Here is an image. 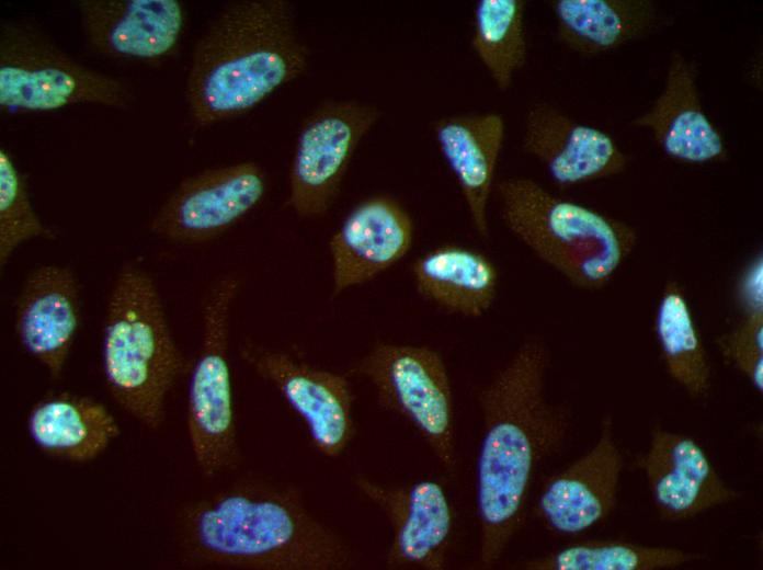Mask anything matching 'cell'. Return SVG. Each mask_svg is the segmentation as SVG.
I'll list each match as a JSON object with an SVG mask.
<instances>
[{"label":"cell","mask_w":763,"mask_h":570,"mask_svg":"<svg viewBox=\"0 0 763 570\" xmlns=\"http://www.w3.org/2000/svg\"><path fill=\"white\" fill-rule=\"evenodd\" d=\"M549 358L539 339L525 340L478 396L483 432L476 506L479 560L486 568L498 562L522 527L535 474L570 430V410L546 397Z\"/></svg>","instance_id":"cell-1"},{"label":"cell","mask_w":763,"mask_h":570,"mask_svg":"<svg viewBox=\"0 0 763 570\" xmlns=\"http://www.w3.org/2000/svg\"><path fill=\"white\" fill-rule=\"evenodd\" d=\"M181 522L183 549L198 565L252 570L352 565L346 544L287 487L243 482L192 504Z\"/></svg>","instance_id":"cell-2"},{"label":"cell","mask_w":763,"mask_h":570,"mask_svg":"<svg viewBox=\"0 0 763 570\" xmlns=\"http://www.w3.org/2000/svg\"><path fill=\"white\" fill-rule=\"evenodd\" d=\"M308 49L284 0H243L225 7L195 45L186 101L196 126L243 114L299 77Z\"/></svg>","instance_id":"cell-3"},{"label":"cell","mask_w":763,"mask_h":570,"mask_svg":"<svg viewBox=\"0 0 763 570\" xmlns=\"http://www.w3.org/2000/svg\"><path fill=\"white\" fill-rule=\"evenodd\" d=\"M102 362L109 392L117 404L150 430L166 415L168 394L186 372L157 287L134 265L119 272L104 323Z\"/></svg>","instance_id":"cell-4"},{"label":"cell","mask_w":763,"mask_h":570,"mask_svg":"<svg viewBox=\"0 0 763 570\" xmlns=\"http://www.w3.org/2000/svg\"><path fill=\"white\" fill-rule=\"evenodd\" d=\"M494 192L508 229L579 288L606 286L637 244L629 224L557 196L532 179H503Z\"/></svg>","instance_id":"cell-5"},{"label":"cell","mask_w":763,"mask_h":570,"mask_svg":"<svg viewBox=\"0 0 763 570\" xmlns=\"http://www.w3.org/2000/svg\"><path fill=\"white\" fill-rule=\"evenodd\" d=\"M132 101L126 82L78 62L34 24L22 20L2 24V109L47 112L82 103L126 107Z\"/></svg>","instance_id":"cell-6"},{"label":"cell","mask_w":763,"mask_h":570,"mask_svg":"<svg viewBox=\"0 0 763 570\" xmlns=\"http://www.w3.org/2000/svg\"><path fill=\"white\" fill-rule=\"evenodd\" d=\"M237 290L234 277H223L209 292L202 347L189 384V437L195 463L207 477L230 469L239 458L228 362L229 317Z\"/></svg>","instance_id":"cell-7"},{"label":"cell","mask_w":763,"mask_h":570,"mask_svg":"<svg viewBox=\"0 0 763 570\" xmlns=\"http://www.w3.org/2000/svg\"><path fill=\"white\" fill-rule=\"evenodd\" d=\"M354 372L369 381L384 408L419 433L446 470L454 469L453 396L437 352L428 346L379 343L358 361Z\"/></svg>","instance_id":"cell-8"},{"label":"cell","mask_w":763,"mask_h":570,"mask_svg":"<svg viewBox=\"0 0 763 570\" xmlns=\"http://www.w3.org/2000/svg\"><path fill=\"white\" fill-rule=\"evenodd\" d=\"M379 111L357 101H331L305 121L289 172L288 203L304 218L327 213L360 141Z\"/></svg>","instance_id":"cell-9"},{"label":"cell","mask_w":763,"mask_h":570,"mask_svg":"<svg viewBox=\"0 0 763 570\" xmlns=\"http://www.w3.org/2000/svg\"><path fill=\"white\" fill-rule=\"evenodd\" d=\"M265 187L264 171L255 162L205 170L180 183L156 213L151 230L181 243L213 239L248 214Z\"/></svg>","instance_id":"cell-10"},{"label":"cell","mask_w":763,"mask_h":570,"mask_svg":"<svg viewBox=\"0 0 763 570\" xmlns=\"http://www.w3.org/2000/svg\"><path fill=\"white\" fill-rule=\"evenodd\" d=\"M355 486L390 524L388 568L442 570L447 566L454 512L440 482L422 479L390 486L358 477Z\"/></svg>","instance_id":"cell-11"},{"label":"cell","mask_w":763,"mask_h":570,"mask_svg":"<svg viewBox=\"0 0 763 570\" xmlns=\"http://www.w3.org/2000/svg\"><path fill=\"white\" fill-rule=\"evenodd\" d=\"M242 357L259 376L275 386L305 423L320 454L335 458L346 449L354 435V421L353 394L344 376L252 344L243 346Z\"/></svg>","instance_id":"cell-12"},{"label":"cell","mask_w":763,"mask_h":570,"mask_svg":"<svg viewBox=\"0 0 763 570\" xmlns=\"http://www.w3.org/2000/svg\"><path fill=\"white\" fill-rule=\"evenodd\" d=\"M622 469L612 417L606 415L595 445L546 479L535 502V515L557 535L573 536L591 529L614 511Z\"/></svg>","instance_id":"cell-13"},{"label":"cell","mask_w":763,"mask_h":570,"mask_svg":"<svg viewBox=\"0 0 763 570\" xmlns=\"http://www.w3.org/2000/svg\"><path fill=\"white\" fill-rule=\"evenodd\" d=\"M635 465L644 472L661 520L675 523L740 497L716 471L691 436L653 428L648 449Z\"/></svg>","instance_id":"cell-14"},{"label":"cell","mask_w":763,"mask_h":570,"mask_svg":"<svg viewBox=\"0 0 763 570\" xmlns=\"http://www.w3.org/2000/svg\"><path fill=\"white\" fill-rule=\"evenodd\" d=\"M523 148L561 187L618 175L629 162L606 133L573 121L548 103H536L527 111Z\"/></svg>","instance_id":"cell-15"},{"label":"cell","mask_w":763,"mask_h":570,"mask_svg":"<svg viewBox=\"0 0 763 570\" xmlns=\"http://www.w3.org/2000/svg\"><path fill=\"white\" fill-rule=\"evenodd\" d=\"M412 240V219L396 198L362 201L330 239L333 293L375 278L407 255Z\"/></svg>","instance_id":"cell-16"},{"label":"cell","mask_w":763,"mask_h":570,"mask_svg":"<svg viewBox=\"0 0 763 570\" xmlns=\"http://www.w3.org/2000/svg\"><path fill=\"white\" fill-rule=\"evenodd\" d=\"M78 9L89 44L116 58L152 61L169 56L185 23L178 0H82Z\"/></svg>","instance_id":"cell-17"},{"label":"cell","mask_w":763,"mask_h":570,"mask_svg":"<svg viewBox=\"0 0 763 570\" xmlns=\"http://www.w3.org/2000/svg\"><path fill=\"white\" fill-rule=\"evenodd\" d=\"M696 78V64L674 50L661 93L647 112L633 119V125L649 130L668 157L705 164L725 160L727 149L720 132L704 111Z\"/></svg>","instance_id":"cell-18"},{"label":"cell","mask_w":763,"mask_h":570,"mask_svg":"<svg viewBox=\"0 0 763 570\" xmlns=\"http://www.w3.org/2000/svg\"><path fill=\"white\" fill-rule=\"evenodd\" d=\"M14 327L23 349L60 376L80 320L78 282L68 267L44 265L25 280L15 305Z\"/></svg>","instance_id":"cell-19"},{"label":"cell","mask_w":763,"mask_h":570,"mask_svg":"<svg viewBox=\"0 0 763 570\" xmlns=\"http://www.w3.org/2000/svg\"><path fill=\"white\" fill-rule=\"evenodd\" d=\"M504 133V121L497 113L449 116L434 125L440 151L481 237L488 236L487 207Z\"/></svg>","instance_id":"cell-20"},{"label":"cell","mask_w":763,"mask_h":570,"mask_svg":"<svg viewBox=\"0 0 763 570\" xmlns=\"http://www.w3.org/2000/svg\"><path fill=\"white\" fill-rule=\"evenodd\" d=\"M558 41L582 55L616 50L657 31L664 14L649 0H556Z\"/></svg>","instance_id":"cell-21"},{"label":"cell","mask_w":763,"mask_h":570,"mask_svg":"<svg viewBox=\"0 0 763 570\" xmlns=\"http://www.w3.org/2000/svg\"><path fill=\"white\" fill-rule=\"evenodd\" d=\"M412 277L422 298L456 316H482L497 295L494 264L481 252L460 246H440L422 254L412 264Z\"/></svg>","instance_id":"cell-22"},{"label":"cell","mask_w":763,"mask_h":570,"mask_svg":"<svg viewBox=\"0 0 763 570\" xmlns=\"http://www.w3.org/2000/svg\"><path fill=\"white\" fill-rule=\"evenodd\" d=\"M30 436L49 456L83 464L119 435L114 415L98 400L59 394L37 402L27 418Z\"/></svg>","instance_id":"cell-23"},{"label":"cell","mask_w":763,"mask_h":570,"mask_svg":"<svg viewBox=\"0 0 763 570\" xmlns=\"http://www.w3.org/2000/svg\"><path fill=\"white\" fill-rule=\"evenodd\" d=\"M654 332L665 371L692 398H704L711 369L684 288L669 281L660 295Z\"/></svg>","instance_id":"cell-24"},{"label":"cell","mask_w":763,"mask_h":570,"mask_svg":"<svg viewBox=\"0 0 763 570\" xmlns=\"http://www.w3.org/2000/svg\"><path fill=\"white\" fill-rule=\"evenodd\" d=\"M701 556L679 548L593 540L563 546L515 565L523 570H661L676 568Z\"/></svg>","instance_id":"cell-25"},{"label":"cell","mask_w":763,"mask_h":570,"mask_svg":"<svg viewBox=\"0 0 763 570\" xmlns=\"http://www.w3.org/2000/svg\"><path fill=\"white\" fill-rule=\"evenodd\" d=\"M524 10L522 0H479L475 8L471 47L501 91L525 64Z\"/></svg>","instance_id":"cell-26"},{"label":"cell","mask_w":763,"mask_h":570,"mask_svg":"<svg viewBox=\"0 0 763 570\" xmlns=\"http://www.w3.org/2000/svg\"><path fill=\"white\" fill-rule=\"evenodd\" d=\"M53 231L32 207L24 176L5 149L0 150V264L3 266L16 248Z\"/></svg>","instance_id":"cell-27"},{"label":"cell","mask_w":763,"mask_h":570,"mask_svg":"<svg viewBox=\"0 0 763 570\" xmlns=\"http://www.w3.org/2000/svg\"><path fill=\"white\" fill-rule=\"evenodd\" d=\"M722 356L753 386L763 390V309L743 311L739 322L717 340Z\"/></svg>","instance_id":"cell-28"},{"label":"cell","mask_w":763,"mask_h":570,"mask_svg":"<svg viewBox=\"0 0 763 570\" xmlns=\"http://www.w3.org/2000/svg\"><path fill=\"white\" fill-rule=\"evenodd\" d=\"M742 311L762 310V260H755L743 273L738 285Z\"/></svg>","instance_id":"cell-29"}]
</instances>
